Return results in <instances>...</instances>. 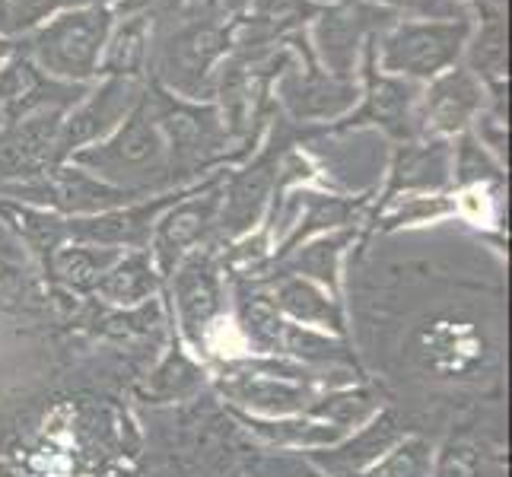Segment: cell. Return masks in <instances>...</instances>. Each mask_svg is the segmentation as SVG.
I'll list each match as a JSON object with an SVG mask.
<instances>
[{
	"label": "cell",
	"instance_id": "obj_1",
	"mask_svg": "<svg viewBox=\"0 0 512 477\" xmlns=\"http://www.w3.org/2000/svg\"><path fill=\"white\" fill-rule=\"evenodd\" d=\"M112 26V4H83L48 16L39 26L23 32L16 45L51 80L90 86L99 80L102 51Z\"/></svg>",
	"mask_w": 512,
	"mask_h": 477
},
{
	"label": "cell",
	"instance_id": "obj_2",
	"mask_svg": "<svg viewBox=\"0 0 512 477\" xmlns=\"http://www.w3.org/2000/svg\"><path fill=\"white\" fill-rule=\"evenodd\" d=\"M67 163H74L86 172H93L96 179L134 194H144L156 179H166L169 150L160 128V115H156V105L150 96V83L140 102L131 109V115L109 137L74 153Z\"/></svg>",
	"mask_w": 512,
	"mask_h": 477
},
{
	"label": "cell",
	"instance_id": "obj_3",
	"mask_svg": "<svg viewBox=\"0 0 512 477\" xmlns=\"http://www.w3.org/2000/svg\"><path fill=\"white\" fill-rule=\"evenodd\" d=\"M471 26L474 13L446 16V20L404 16V20H392L382 26L369 39V48H373V61L382 74L423 86L452 70L455 64H462Z\"/></svg>",
	"mask_w": 512,
	"mask_h": 477
},
{
	"label": "cell",
	"instance_id": "obj_4",
	"mask_svg": "<svg viewBox=\"0 0 512 477\" xmlns=\"http://www.w3.org/2000/svg\"><path fill=\"white\" fill-rule=\"evenodd\" d=\"M229 55H233V23H220L207 13H188L182 26L153 45V83L185 102H214L220 67Z\"/></svg>",
	"mask_w": 512,
	"mask_h": 477
},
{
	"label": "cell",
	"instance_id": "obj_5",
	"mask_svg": "<svg viewBox=\"0 0 512 477\" xmlns=\"http://www.w3.org/2000/svg\"><path fill=\"white\" fill-rule=\"evenodd\" d=\"M284 48L290 51V61H284V70H277V96L280 105L296 121H331L357 105L360 86L357 80L334 77L315 61L306 29L293 32L284 39Z\"/></svg>",
	"mask_w": 512,
	"mask_h": 477
},
{
	"label": "cell",
	"instance_id": "obj_6",
	"mask_svg": "<svg viewBox=\"0 0 512 477\" xmlns=\"http://www.w3.org/2000/svg\"><path fill=\"white\" fill-rule=\"evenodd\" d=\"M144 90L147 80H128V77H99L96 83L86 86V93L61 118L55 166L67 163L74 153L109 137L131 115Z\"/></svg>",
	"mask_w": 512,
	"mask_h": 477
},
{
	"label": "cell",
	"instance_id": "obj_7",
	"mask_svg": "<svg viewBox=\"0 0 512 477\" xmlns=\"http://www.w3.org/2000/svg\"><path fill=\"white\" fill-rule=\"evenodd\" d=\"M487 102V86L465 64H455L446 74L420 86L414 134L423 140H449L471 131L474 118Z\"/></svg>",
	"mask_w": 512,
	"mask_h": 477
},
{
	"label": "cell",
	"instance_id": "obj_8",
	"mask_svg": "<svg viewBox=\"0 0 512 477\" xmlns=\"http://www.w3.org/2000/svg\"><path fill=\"white\" fill-rule=\"evenodd\" d=\"M360 96L353 105L347 121H341L344 128H363V125H376L395 137H414V112H417V96H420V83L401 80L392 74H382L373 61V48H363V61H360Z\"/></svg>",
	"mask_w": 512,
	"mask_h": 477
},
{
	"label": "cell",
	"instance_id": "obj_9",
	"mask_svg": "<svg viewBox=\"0 0 512 477\" xmlns=\"http://www.w3.org/2000/svg\"><path fill=\"white\" fill-rule=\"evenodd\" d=\"M223 175L204 182L201 188H194L191 194L185 191L166 214L156 220L153 226V258L160 264L163 274H172L175 264L185 258L188 249H194L207 229L220 223V207H223Z\"/></svg>",
	"mask_w": 512,
	"mask_h": 477
},
{
	"label": "cell",
	"instance_id": "obj_10",
	"mask_svg": "<svg viewBox=\"0 0 512 477\" xmlns=\"http://www.w3.org/2000/svg\"><path fill=\"white\" fill-rule=\"evenodd\" d=\"M67 109H42L0 128V185L35 182L55 166L61 118Z\"/></svg>",
	"mask_w": 512,
	"mask_h": 477
},
{
	"label": "cell",
	"instance_id": "obj_11",
	"mask_svg": "<svg viewBox=\"0 0 512 477\" xmlns=\"http://www.w3.org/2000/svg\"><path fill=\"white\" fill-rule=\"evenodd\" d=\"M185 191H169L153 201H131L102 214L90 217H67V239L83 245H99V249H118V252H137L144 249L153 236V226L166 210L182 198Z\"/></svg>",
	"mask_w": 512,
	"mask_h": 477
},
{
	"label": "cell",
	"instance_id": "obj_12",
	"mask_svg": "<svg viewBox=\"0 0 512 477\" xmlns=\"http://www.w3.org/2000/svg\"><path fill=\"white\" fill-rule=\"evenodd\" d=\"M284 134L274 131L271 144L264 147L249 166L229 175L223 182V207H220V229L226 236L249 233L258 223L261 210L268 207L271 194L277 191V169L284 159Z\"/></svg>",
	"mask_w": 512,
	"mask_h": 477
},
{
	"label": "cell",
	"instance_id": "obj_13",
	"mask_svg": "<svg viewBox=\"0 0 512 477\" xmlns=\"http://www.w3.org/2000/svg\"><path fill=\"white\" fill-rule=\"evenodd\" d=\"M83 93L86 86H70L42 74L20 48L0 64V121L4 128L42 109H70Z\"/></svg>",
	"mask_w": 512,
	"mask_h": 477
},
{
	"label": "cell",
	"instance_id": "obj_14",
	"mask_svg": "<svg viewBox=\"0 0 512 477\" xmlns=\"http://www.w3.org/2000/svg\"><path fill=\"white\" fill-rule=\"evenodd\" d=\"M172 287H175V303H179L185 338L201 347L207 325L220 312V280L214 261L207 255H188L179 264V271H175Z\"/></svg>",
	"mask_w": 512,
	"mask_h": 477
},
{
	"label": "cell",
	"instance_id": "obj_15",
	"mask_svg": "<svg viewBox=\"0 0 512 477\" xmlns=\"http://www.w3.org/2000/svg\"><path fill=\"white\" fill-rule=\"evenodd\" d=\"M156 20L150 13H115V26L102 51L99 77H128L147 80L153 61Z\"/></svg>",
	"mask_w": 512,
	"mask_h": 477
},
{
	"label": "cell",
	"instance_id": "obj_16",
	"mask_svg": "<svg viewBox=\"0 0 512 477\" xmlns=\"http://www.w3.org/2000/svg\"><path fill=\"white\" fill-rule=\"evenodd\" d=\"M452 179V147L449 140H420V144H401L392 163V182L385 198L395 194H433Z\"/></svg>",
	"mask_w": 512,
	"mask_h": 477
},
{
	"label": "cell",
	"instance_id": "obj_17",
	"mask_svg": "<svg viewBox=\"0 0 512 477\" xmlns=\"http://www.w3.org/2000/svg\"><path fill=\"white\" fill-rule=\"evenodd\" d=\"M462 64L478 77L487 90H506V16L503 7L481 0L474 7V26L465 45Z\"/></svg>",
	"mask_w": 512,
	"mask_h": 477
},
{
	"label": "cell",
	"instance_id": "obj_18",
	"mask_svg": "<svg viewBox=\"0 0 512 477\" xmlns=\"http://www.w3.org/2000/svg\"><path fill=\"white\" fill-rule=\"evenodd\" d=\"M223 392L233 401L249 404L252 411H261V414H296V411L312 408V395L303 385L268 379L258 373H242L236 379L223 382Z\"/></svg>",
	"mask_w": 512,
	"mask_h": 477
},
{
	"label": "cell",
	"instance_id": "obj_19",
	"mask_svg": "<svg viewBox=\"0 0 512 477\" xmlns=\"http://www.w3.org/2000/svg\"><path fill=\"white\" fill-rule=\"evenodd\" d=\"M156 290V271L144 249L121 252V258L99 277L96 293L118 306H137Z\"/></svg>",
	"mask_w": 512,
	"mask_h": 477
},
{
	"label": "cell",
	"instance_id": "obj_20",
	"mask_svg": "<svg viewBox=\"0 0 512 477\" xmlns=\"http://www.w3.org/2000/svg\"><path fill=\"white\" fill-rule=\"evenodd\" d=\"M398 436H401L398 417L395 414H379L373 427H363L347 446H341L338 452H328L325 465L331 471H338L341 477H350V474H357L363 465L379 462V455L385 449H392L398 443Z\"/></svg>",
	"mask_w": 512,
	"mask_h": 477
},
{
	"label": "cell",
	"instance_id": "obj_21",
	"mask_svg": "<svg viewBox=\"0 0 512 477\" xmlns=\"http://www.w3.org/2000/svg\"><path fill=\"white\" fill-rule=\"evenodd\" d=\"M121 258L118 249H99V245H61V249L51 255V271L58 274V280H64L67 287L74 290H96L99 277L112 268V264Z\"/></svg>",
	"mask_w": 512,
	"mask_h": 477
},
{
	"label": "cell",
	"instance_id": "obj_22",
	"mask_svg": "<svg viewBox=\"0 0 512 477\" xmlns=\"http://www.w3.org/2000/svg\"><path fill=\"white\" fill-rule=\"evenodd\" d=\"M277 309H284L287 315L296 318V322H306V325H319V328H331V331L344 328L338 303L328 299L319 287L309 284L303 277H290L280 284Z\"/></svg>",
	"mask_w": 512,
	"mask_h": 477
},
{
	"label": "cell",
	"instance_id": "obj_23",
	"mask_svg": "<svg viewBox=\"0 0 512 477\" xmlns=\"http://www.w3.org/2000/svg\"><path fill=\"white\" fill-rule=\"evenodd\" d=\"M0 214L20 229V236L48 261L67 242V217L55 214V210H48V207L7 201V204H0Z\"/></svg>",
	"mask_w": 512,
	"mask_h": 477
},
{
	"label": "cell",
	"instance_id": "obj_24",
	"mask_svg": "<svg viewBox=\"0 0 512 477\" xmlns=\"http://www.w3.org/2000/svg\"><path fill=\"white\" fill-rule=\"evenodd\" d=\"M353 239L350 229H341V233H325L319 239H312L303 249H296V255L290 258V268L296 274H309L315 280H322L331 290L338 287V258L344 252V245Z\"/></svg>",
	"mask_w": 512,
	"mask_h": 477
},
{
	"label": "cell",
	"instance_id": "obj_25",
	"mask_svg": "<svg viewBox=\"0 0 512 477\" xmlns=\"http://www.w3.org/2000/svg\"><path fill=\"white\" fill-rule=\"evenodd\" d=\"M452 175L462 188H481L487 182H500L503 169L500 159L487 153L471 131H465L458 134V144L452 147Z\"/></svg>",
	"mask_w": 512,
	"mask_h": 477
},
{
	"label": "cell",
	"instance_id": "obj_26",
	"mask_svg": "<svg viewBox=\"0 0 512 477\" xmlns=\"http://www.w3.org/2000/svg\"><path fill=\"white\" fill-rule=\"evenodd\" d=\"M242 423L252 433H258L268 443H284V446H328L338 443L341 430L325 427V423H309V420H252L242 417Z\"/></svg>",
	"mask_w": 512,
	"mask_h": 477
},
{
	"label": "cell",
	"instance_id": "obj_27",
	"mask_svg": "<svg viewBox=\"0 0 512 477\" xmlns=\"http://www.w3.org/2000/svg\"><path fill=\"white\" fill-rule=\"evenodd\" d=\"M242 328L258 350H277L284 344V331H287L277 303L264 293L242 296Z\"/></svg>",
	"mask_w": 512,
	"mask_h": 477
},
{
	"label": "cell",
	"instance_id": "obj_28",
	"mask_svg": "<svg viewBox=\"0 0 512 477\" xmlns=\"http://www.w3.org/2000/svg\"><path fill=\"white\" fill-rule=\"evenodd\" d=\"M83 4H112V0H0L4 16L13 32H29L32 26H39L48 16H55L70 7H83Z\"/></svg>",
	"mask_w": 512,
	"mask_h": 477
},
{
	"label": "cell",
	"instance_id": "obj_29",
	"mask_svg": "<svg viewBox=\"0 0 512 477\" xmlns=\"http://www.w3.org/2000/svg\"><path fill=\"white\" fill-rule=\"evenodd\" d=\"M315 417H328L334 427H357V423L369 420L376 414V401L369 392H338V395H331L319 404H312L309 408Z\"/></svg>",
	"mask_w": 512,
	"mask_h": 477
},
{
	"label": "cell",
	"instance_id": "obj_30",
	"mask_svg": "<svg viewBox=\"0 0 512 477\" xmlns=\"http://www.w3.org/2000/svg\"><path fill=\"white\" fill-rule=\"evenodd\" d=\"M430 462V449L420 439H408L401 449L392 455H385L379 465H373L366 474H353V477H423L427 474Z\"/></svg>",
	"mask_w": 512,
	"mask_h": 477
},
{
	"label": "cell",
	"instance_id": "obj_31",
	"mask_svg": "<svg viewBox=\"0 0 512 477\" xmlns=\"http://www.w3.org/2000/svg\"><path fill=\"white\" fill-rule=\"evenodd\" d=\"M363 4L395 16V20H404V16H433V20H446V16L474 13V7L462 4V0H363Z\"/></svg>",
	"mask_w": 512,
	"mask_h": 477
},
{
	"label": "cell",
	"instance_id": "obj_32",
	"mask_svg": "<svg viewBox=\"0 0 512 477\" xmlns=\"http://www.w3.org/2000/svg\"><path fill=\"white\" fill-rule=\"evenodd\" d=\"M284 347L290 353H296V357H303V360H319V363H325V360H344V347L341 344H331L328 338H322V334L296 328V325H287Z\"/></svg>",
	"mask_w": 512,
	"mask_h": 477
},
{
	"label": "cell",
	"instance_id": "obj_33",
	"mask_svg": "<svg viewBox=\"0 0 512 477\" xmlns=\"http://www.w3.org/2000/svg\"><path fill=\"white\" fill-rule=\"evenodd\" d=\"M198 385V369H194L182 353H175V357L166 360V366H160V373L153 376V392L163 395V398H179L185 392Z\"/></svg>",
	"mask_w": 512,
	"mask_h": 477
},
{
	"label": "cell",
	"instance_id": "obj_34",
	"mask_svg": "<svg viewBox=\"0 0 512 477\" xmlns=\"http://www.w3.org/2000/svg\"><path fill=\"white\" fill-rule=\"evenodd\" d=\"M436 477H490V468L474 446H452L443 455V465H439Z\"/></svg>",
	"mask_w": 512,
	"mask_h": 477
},
{
	"label": "cell",
	"instance_id": "obj_35",
	"mask_svg": "<svg viewBox=\"0 0 512 477\" xmlns=\"http://www.w3.org/2000/svg\"><path fill=\"white\" fill-rule=\"evenodd\" d=\"M16 48H20V45H16L13 35L0 32V64H4L7 58H13V55H16Z\"/></svg>",
	"mask_w": 512,
	"mask_h": 477
},
{
	"label": "cell",
	"instance_id": "obj_36",
	"mask_svg": "<svg viewBox=\"0 0 512 477\" xmlns=\"http://www.w3.org/2000/svg\"><path fill=\"white\" fill-rule=\"evenodd\" d=\"M462 4H468V7H478V4H481V0H462Z\"/></svg>",
	"mask_w": 512,
	"mask_h": 477
},
{
	"label": "cell",
	"instance_id": "obj_37",
	"mask_svg": "<svg viewBox=\"0 0 512 477\" xmlns=\"http://www.w3.org/2000/svg\"><path fill=\"white\" fill-rule=\"evenodd\" d=\"M487 4H497V7H503V0H487Z\"/></svg>",
	"mask_w": 512,
	"mask_h": 477
},
{
	"label": "cell",
	"instance_id": "obj_38",
	"mask_svg": "<svg viewBox=\"0 0 512 477\" xmlns=\"http://www.w3.org/2000/svg\"><path fill=\"white\" fill-rule=\"evenodd\" d=\"M0 128H4V121H0Z\"/></svg>",
	"mask_w": 512,
	"mask_h": 477
},
{
	"label": "cell",
	"instance_id": "obj_39",
	"mask_svg": "<svg viewBox=\"0 0 512 477\" xmlns=\"http://www.w3.org/2000/svg\"><path fill=\"white\" fill-rule=\"evenodd\" d=\"M112 4H115V0H112Z\"/></svg>",
	"mask_w": 512,
	"mask_h": 477
}]
</instances>
